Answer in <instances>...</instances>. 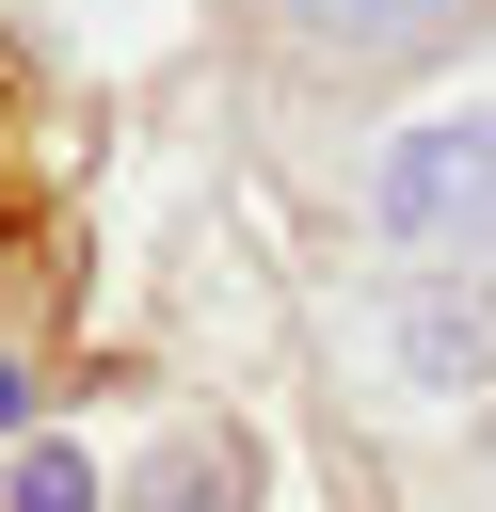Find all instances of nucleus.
<instances>
[{
	"mask_svg": "<svg viewBox=\"0 0 496 512\" xmlns=\"http://www.w3.org/2000/svg\"><path fill=\"white\" fill-rule=\"evenodd\" d=\"M368 224L400 256H496V96H432L368 160Z\"/></svg>",
	"mask_w": 496,
	"mask_h": 512,
	"instance_id": "1",
	"label": "nucleus"
},
{
	"mask_svg": "<svg viewBox=\"0 0 496 512\" xmlns=\"http://www.w3.org/2000/svg\"><path fill=\"white\" fill-rule=\"evenodd\" d=\"M480 0H272V32L288 48H320V64H416V48H448Z\"/></svg>",
	"mask_w": 496,
	"mask_h": 512,
	"instance_id": "2",
	"label": "nucleus"
},
{
	"mask_svg": "<svg viewBox=\"0 0 496 512\" xmlns=\"http://www.w3.org/2000/svg\"><path fill=\"white\" fill-rule=\"evenodd\" d=\"M240 496H256V448L240 432H176L144 464V512H240Z\"/></svg>",
	"mask_w": 496,
	"mask_h": 512,
	"instance_id": "3",
	"label": "nucleus"
},
{
	"mask_svg": "<svg viewBox=\"0 0 496 512\" xmlns=\"http://www.w3.org/2000/svg\"><path fill=\"white\" fill-rule=\"evenodd\" d=\"M0 512H96V448L32 432V464H16V496H0Z\"/></svg>",
	"mask_w": 496,
	"mask_h": 512,
	"instance_id": "4",
	"label": "nucleus"
},
{
	"mask_svg": "<svg viewBox=\"0 0 496 512\" xmlns=\"http://www.w3.org/2000/svg\"><path fill=\"white\" fill-rule=\"evenodd\" d=\"M400 368H416V384H464V368H480V320H400Z\"/></svg>",
	"mask_w": 496,
	"mask_h": 512,
	"instance_id": "5",
	"label": "nucleus"
},
{
	"mask_svg": "<svg viewBox=\"0 0 496 512\" xmlns=\"http://www.w3.org/2000/svg\"><path fill=\"white\" fill-rule=\"evenodd\" d=\"M0 432H32V368L16 352H0Z\"/></svg>",
	"mask_w": 496,
	"mask_h": 512,
	"instance_id": "6",
	"label": "nucleus"
}]
</instances>
